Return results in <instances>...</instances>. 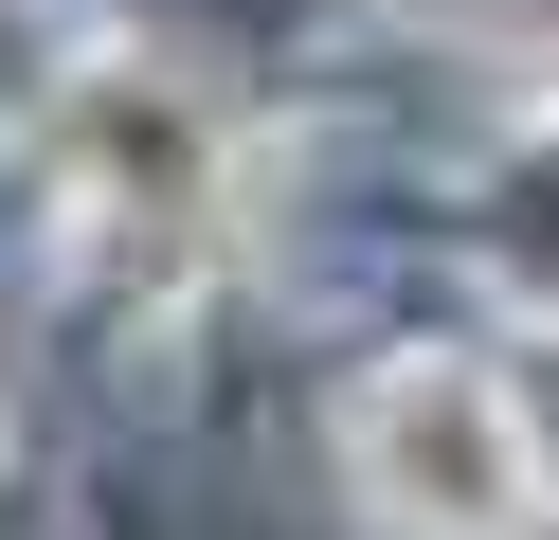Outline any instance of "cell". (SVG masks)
<instances>
[{
	"instance_id": "cell-1",
	"label": "cell",
	"mask_w": 559,
	"mask_h": 540,
	"mask_svg": "<svg viewBox=\"0 0 559 540\" xmlns=\"http://www.w3.org/2000/svg\"><path fill=\"white\" fill-rule=\"evenodd\" d=\"M361 487L397 504V523H433V540H523L542 451H523V415H506L487 360H397V379L361 396Z\"/></svg>"
},
{
	"instance_id": "cell-2",
	"label": "cell",
	"mask_w": 559,
	"mask_h": 540,
	"mask_svg": "<svg viewBox=\"0 0 559 540\" xmlns=\"http://www.w3.org/2000/svg\"><path fill=\"white\" fill-rule=\"evenodd\" d=\"M73 163H91V199H109L127 235H163V252H199L217 199H235V144H217V108H199L181 72H91L73 91Z\"/></svg>"
}]
</instances>
